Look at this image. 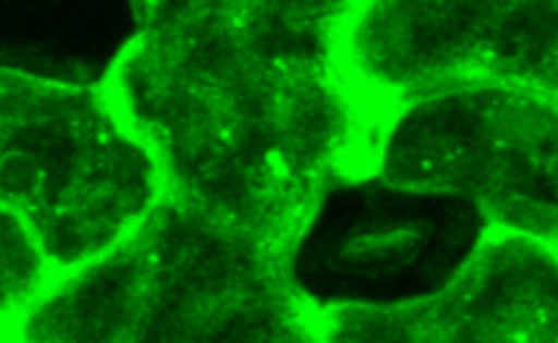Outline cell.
<instances>
[{"mask_svg": "<svg viewBox=\"0 0 558 343\" xmlns=\"http://www.w3.org/2000/svg\"><path fill=\"white\" fill-rule=\"evenodd\" d=\"M352 5H134L101 87L163 196L294 256L332 191L376 177L396 107L349 63Z\"/></svg>", "mask_w": 558, "mask_h": 343, "instance_id": "6da1fadb", "label": "cell"}, {"mask_svg": "<svg viewBox=\"0 0 558 343\" xmlns=\"http://www.w3.org/2000/svg\"><path fill=\"white\" fill-rule=\"evenodd\" d=\"M376 177L409 194L458 196L485 226L558 245V101L466 87L401 103Z\"/></svg>", "mask_w": 558, "mask_h": 343, "instance_id": "277c9868", "label": "cell"}, {"mask_svg": "<svg viewBox=\"0 0 558 343\" xmlns=\"http://www.w3.org/2000/svg\"><path fill=\"white\" fill-rule=\"evenodd\" d=\"M325 343H558V245L485 226L434 292L319 303Z\"/></svg>", "mask_w": 558, "mask_h": 343, "instance_id": "8992f818", "label": "cell"}, {"mask_svg": "<svg viewBox=\"0 0 558 343\" xmlns=\"http://www.w3.org/2000/svg\"><path fill=\"white\" fill-rule=\"evenodd\" d=\"M354 74L390 107L466 87H507L558 101V3H354Z\"/></svg>", "mask_w": 558, "mask_h": 343, "instance_id": "5b68a950", "label": "cell"}, {"mask_svg": "<svg viewBox=\"0 0 558 343\" xmlns=\"http://www.w3.org/2000/svg\"><path fill=\"white\" fill-rule=\"evenodd\" d=\"M150 152L101 87L0 65V207L58 275L98 259L161 201Z\"/></svg>", "mask_w": 558, "mask_h": 343, "instance_id": "3957f363", "label": "cell"}, {"mask_svg": "<svg viewBox=\"0 0 558 343\" xmlns=\"http://www.w3.org/2000/svg\"><path fill=\"white\" fill-rule=\"evenodd\" d=\"M58 278L31 229L0 207V332Z\"/></svg>", "mask_w": 558, "mask_h": 343, "instance_id": "52a82bcc", "label": "cell"}, {"mask_svg": "<svg viewBox=\"0 0 558 343\" xmlns=\"http://www.w3.org/2000/svg\"><path fill=\"white\" fill-rule=\"evenodd\" d=\"M0 343H325L294 256L161 196L98 259L54 278Z\"/></svg>", "mask_w": 558, "mask_h": 343, "instance_id": "7a4b0ae2", "label": "cell"}]
</instances>
